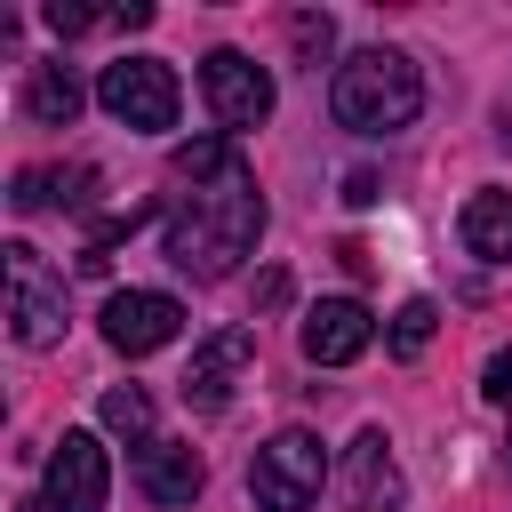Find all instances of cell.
<instances>
[{
	"mask_svg": "<svg viewBox=\"0 0 512 512\" xmlns=\"http://www.w3.org/2000/svg\"><path fill=\"white\" fill-rule=\"evenodd\" d=\"M328 104H336V120H344L352 136H392V128H408V120L424 112V72H416L400 48H360V56L336 64Z\"/></svg>",
	"mask_w": 512,
	"mask_h": 512,
	"instance_id": "cell-2",
	"label": "cell"
},
{
	"mask_svg": "<svg viewBox=\"0 0 512 512\" xmlns=\"http://www.w3.org/2000/svg\"><path fill=\"white\" fill-rule=\"evenodd\" d=\"M320 480H328V448H320L312 432H272V440L256 448V464H248L256 512H312Z\"/></svg>",
	"mask_w": 512,
	"mask_h": 512,
	"instance_id": "cell-3",
	"label": "cell"
},
{
	"mask_svg": "<svg viewBox=\"0 0 512 512\" xmlns=\"http://www.w3.org/2000/svg\"><path fill=\"white\" fill-rule=\"evenodd\" d=\"M16 512H56V504H48V496H24V504H16Z\"/></svg>",
	"mask_w": 512,
	"mask_h": 512,
	"instance_id": "cell-23",
	"label": "cell"
},
{
	"mask_svg": "<svg viewBox=\"0 0 512 512\" xmlns=\"http://www.w3.org/2000/svg\"><path fill=\"white\" fill-rule=\"evenodd\" d=\"M112 24H120V32H144V24H152V8H144V0H128V8H112Z\"/></svg>",
	"mask_w": 512,
	"mask_h": 512,
	"instance_id": "cell-22",
	"label": "cell"
},
{
	"mask_svg": "<svg viewBox=\"0 0 512 512\" xmlns=\"http://www.w3.org/2000/svg\"><path fill=\"white\" fill-rule=\"evenodd\" d=\"M0 256H8V328H16V344L24 352H48L64 336V280L40 264L32 240H8Z\"/></svg>",
	"mask_w": 512,
	"mask_h": 512,
	"instance_id": "cell-5",
	"label": "cell"
},
{
	"mask_svg": "<svg viewBox=\"0 0 512 512\" xmlns=\"http://www.w3.org/2000/svg\"><path fill=\"white\" fill-rule=\"evenodd\" d=\"M352 496H360V512H392L400 504V464H392L384 432H360L352 440Z\"/></svg>",
	"mask_w": 512,
	"mask_h": 512,
	"instance_id": "cell-14",
	"label": "cell"
},
{
	"mask_svg": "<svg viewBox=\"0 0 512 512\" xmlns=\"http://www.w3.org/2000/svg\"><path fill=\"white\" fill-rule=\"evenodd\" d=\"M96 104L136 136H160V128H176V72L160 56H120V64H104Z\"/></svg>",
	"mask_w": 512,
	"mask_h": 512,
	"instance_id": "cell-4",
	"label": "cell"
},
{
	"mask_svg": "<svg viewBox=\"0 0 512 512\" xmlns=\"http://www.w3.org/2000/svg\"><path fill=\"white\" fill-rule=\"evenodd\" d=\"M368 344H376L368 304L328 296V304H312V312H304V360H312V368H344V360H360Z\"/></svg>",
	"mask_w": 512,
	"mask_h": 512,
	"instance_id": "cell-9",
	"label": "cell"
},
{
	"mask_svg": "<svg viewBox=\"0 0 512 512\" xmlns=\"http://www.w3.org/2000/svg\"><path fill=\"white\" fill-rule=\"evenodd\" d=\"M40 24H48L56 40H80V32H96L104 16H96V8H72V0H48V8H40Z\"/></svg>",
	"mask_w": 512,
	"mask_h": 512,
	"instance_id": "cell-19",
	"label": "cell"
},
{
	"mask_svg": "<svg viewBox=\"0 0 512 512\" xmlns=\"http://www.w3.org/2000/svg\"><path fill=\"white\" fill-rule=\"evenodd\" d=\"M200 480H208V472H200V456H192L184 440H144V448H136V488H144L152 504H192Z\"/></svg>",
	"mask_w": 512,
	"mask_h": 512,
	"instance_id": "cell-11",
	"label": "cell"
},
{
	"mask_svg": "<svg viewBox=\"0 0 512 512\" xmlns=\"http://www.w3.org/2000/svg\"><path fill=\"white\" fill-rule=\"evenodd\" d=\"M480 392H488V400H496V408H504V400H512V352H496V360H488V368H480Z\"/></svg>",
	"mask_w": 512,
	"mask_h": 512,
	"instance_id": "cell-20",
	"label": "cell"
},
{
	"mask_svg": "<svg viewBox=\"0 0 512 512\" xmlns=\"http://www.w3.org/2000/svg\"><path fill=\"white\" fill-rule=\"evenodd\" d=\"M344 200H352V208H368V200H376V176H368V168H352V176H344Z\"/></svg>",
	"mask_w": 512,
	"mask_h": 512,
	"instance_id": "cell-21",
	"label": "cell"
},
{
	"mask_svg": "<svg viewBox=\"0 0 512 512\" xmlns=\"http://www.w3.org/2000/svg\"><path fill=\"white\" fill-rule=\"evenodd\" d=\"M504 464H512V448H504Z\"/></svg>",
	"mask_w": 512,
	"mask_h": 512,
	"instance_id": "cell-24",
	"label": "cell"
},
{
	"mask_svg": "<svg viewBox=\"0 0 512 512\" xmlns=\"http://www.w3.org/2000/svg\"><path fill=\"white\" fill-rule=\"evenodd\" d=\"M96 416H104V432H120L128 448H144V440H160V432H152V392H144V384H112Z\"/></svg>",
	"mask_w": 512,
	"mask_h": 512,
	"instance_id": "cell-16",
	"label": "cell"
},
{
	"mask_svg": "<svg viewBox=\"0 0 512 512\" xmlns=\"http://www.w3.org/2000/svg\"><path fill=\"white\" fill-rule=\"evenodd\" d=\"M288 40H296V56H304V64H320V56L336 48V24H328L320 8H296V16H288Z\"/></svg>",
	"mask_w": 512,
	"mask_h": 512,
	"instance_id": "cell-18",
	"label": "cell"
},
{
	"mask_svg": "<svg viewBox=\"0 0 512 512\" xmlns=\"http://www.w3.org/2000/svg\"><path fill=\"white\" fill-rule=\"evenodd\" d=\"M432 328H440V304H432V296H408V304L392 312V328H384L392 360H416V352L432 344Z\"/></svg>",
	"mask_w": 512,
	"mask_h": 512,
	"instance_id": "cell-17",
	"label": "cell"
},
{
	"mask_svg": "<svg viewBox=\"0 0 512 512\" xmlns=\"http://www.w3.org/2000/svg\"><path fill=\"white\" fill-rule=\"evenodd\" d=\"M256 360V336L248 328H216L200 352H192V368H184V400L200 408V416H216L224 400H232V376Z\"/></svg>",
	"mask_w": 512,
	"mask_h": 512,
	"instance_id": "cell-10",
	"label": "cell"
},
{
	"mask_svg": "<svg viewBox=\"0 0 512 512\" xmlns=\"http://www.w3.org/2000/svg\"><path fill=\"white\" fill-rule=\"evenodd\" d=\"M112 496V464H104V440L96 432H64L48 448V504L56 512H104Z\"/></svg>",
	"mask_w": 512,
	"mask_h": 512,
	"instance_id": "cell-8",
	"label": "cell"
},
{
	"mask_svg": "<svg viewBox=\"0 0 512 512\" xmlns=\"http://www.w3.org/2000/svg\"><path fill=\"white\" fill-rule=\"evenodd\" d=\"M176 328H184V304H176V296H160V288H120V296L104 304V344H112V352H128V360H144V352L176 344Z\"/></svg>",
	"mask_w": 512,
	"mask_h": 512,
	"instance_id": "cell-7",
	"label": "cell"
},
{
	"mask_svg": "<svg viewBox=\"0 0 512 512\" xmlns=\"http://www.w3.org/2000/svg\"><path fill=\"white\" fill-rule=\"evenodd\" d=\"M200 88H208V112H216L224 136L272 120V72H264L256 56H240V48H208V56H200Z\"/></svg>",
	"mask_w": 512,
	"mask_h": 512,
	"instance_id": "cell-6",
	"label": "cell"
},
{
	"mask_svg": "<svg viewBox=\"0 0 512 512\" xmlns=\"http://www.w3.org/2000/svg\"><path fill=\"white\" fill-rule=\"evenodd\" d=\"M88 192H96V168H16L8 208H16V216H40V208H88Z\"/></svg>",
	"mask_w": 512,
	"mask_h": 512,
	"instance_id": "cell-13",
	"label": "cell"
},
{
	"mask_svg": "<svg viewBox=\"0 0 512 512\" xmlns=\"http://www.w3.org/2000/svg\"><path fill=\"white\" fill-rule=\"evenodd\" d=\"M176 184L184 192H168V208H160V256L192 280H224L264 232V192L248 176L240 144L232 136L176 144Z\"/></svg>",
	"mask_w": 512,
	"mask_h": 512,
	"instance_id": "cell-1",
	"label": "cell"
},
{
	"mask_svg": "<svg viewBox=\"0 0 512 512\" xmlns=\"http://www.w3.org/2000/svg\"><path fill=\"white\" fill-rule=\"evenodd\" d=\"M456 232H464V248H472V256L504 264V256H512V192H472V200H464V216H456Z\"/></svg>",
	"mask_w": 512,
	"mask_h": 512,
	"instance_id": "cell-15",
	"label": "cell"
},
{
	"mask_svg": "<svg viewBox=\"0 0 512 512\" xmlns=\"http://www.w3.org/2000/svg\"><path fill=\"white\" fill-rule=\"evenodd\" d=\"M80 104H88V88L72 80V64H32L24 72V120H40V128H72L80 120Z\"/></svg>",
	"mask_w": 512,
	"mask_h": 512,
	"instance_id": "cell-12",
	"label": "cell"
}]
</instances>
